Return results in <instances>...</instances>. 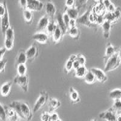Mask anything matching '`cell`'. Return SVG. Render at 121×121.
I'll return each instance as SVG.
<instances>
[{
    "mask_svg": "<svg viewBox=\"0 0 121 121\" xmlns=\"http://www.w3.org/2000/svg\"><path fill=\"white\" fill-rule=\"evenodd\" d=\"M9 107L17 112L19 117L27 121L32 120L33 114L32 110L27 102L23 101H13L9 105Z\"/></svg>",
    "mask_w": 121,
    "mask_h": 121,
    "instance_id": "cell-1",
    "label": "cell"
},
{
    "mask_svg": "<svg viewBox=\"0 0 121 121\" xmlns=\"http://www.w3.org/2000/svg\"><path fill=\"white\" fill-rule=\"evenodd\" d=\"M121 63V62L118 58L117 52L115 53L113 56H112L106 61L104 72H111V71L115 70L119 66Z\"/></svg>",
    "mask_w": 121,
    "mask_h": 121,
    "instance_id": "cell-2",
    "label": "cell"
},
{
    "mask_svg": "<svg viewBox=\"0 0 121 121\" xmlns=\"http://www.w3.org/2000/svg\"><path fill=\"white\" fill-rule=\"evenodd\" d=\"M48 100V94L47 93V92L45 91H43L40 93V95L39 96L38 99H37V100L36 101V102L35 103L34 106H33V112H36L38 111L42 107H43L47 102Z\"/></svg>",
    "mask_w": 121,
    "mask_h": 121,
    "instance_id": "cell-3",
    "label": "cell"
},
{
    "mask_svg": "<svg viewBox=\"0 0 121 121\" xmlns=\"http://www.w3.org/2000/svg\"><path fill=\"white\" fill-rule=\"evenodd\" d=\"M90 9L87 10V12H85L82 16L78 17L76 19V23L79 24L84 25L88 27L91 28V29H97V25L95 24H93L89 20V14L90 13Z\"/></svg>",
    "mask_w": 121,
    "mask_h": 121,
    "instance_id": "cell-4",
    "label": "cell"
},
{
    "mask_svg": "<svg viewBox=\"0 0 121 121\" xmlns=\"http://www.w3.org/2000/svg\"><path fill=\"white\" fill-rule=\"evenodd\" d=\"M13 81L15 84H18L19 86H20L24 91H25V92L27 91L29 83V76L27 74L23 76L17 74L14 78Z\"/></svg>",
    "mask_w": 121,
    "mask_h": 121,
    "instance_id": "cell-5",
    "label": "cell"
},
{
    "mask_svg": "<svg viewBox=\"0 0 121 121\" xmlns=\"http://www.w3.org/2000/svg\"><path fill=\"white\" fill-rule=\"evenodd\" d=\"M27 59L28 61L32 62L38 55V47L36 44L31 45L26 51Z\"/></svg>",
    "mask_w": 121,
    "mask_h": 121,
    "instance_id": "cell-6",
    "label": "cell"
},
{
    "mask_svg": "<svg viewBox=\"0 0 121 121\" xmlns=\"http://www.w3.org/2000/svg\"><path fill=\"white\" fill-rule=\"evenodd\" d=\"M116 116L117 114L114 112V110L112 108H110L105 112L100 113L99 116L100 119L107 121H116Z\"/></svg>",
    "mask_w": 121,
    "mask_h": 121,
    "instance_id": "cell-7",
    "label": "cell"
},
{
    "mask_svg": "<svg viewBox=\"0 0 121 121\" xmlns=\"http://www.w3.org/2000/svg\"><path fill=\"white\" fill-rule=\"evenodd\" d=\"M44 7V4L38 0H28L27 9L30 10L40 11Z\"/></svg>",
    "mask_w": 121,
    "mask_h": 121,
    "instance_id": "cell-8",
    "label": "cell"
},
{
    "mask_svg": "<svg viewBox=\"0 0 121 121\" xmlns=\"http://www.w3.org/2000/svg\"><path fill=\"white\" fill-rule=\"evenodd\" d=\"M90 71L93 73L95 78H96V79L99 81L100 82H105L107 81V76L103 70L96 69V68H92L90 70Z\"/></svg>",
    "mask_w": 121,
    "mask_h": 121,
    "instance_id": "cell-9",
    "label": "cell"
},
{
    "mask_svg": "<svg viewBox=\"0 0 121 121\" xmlns=\"http://www.w3.org/2000/svg\"><path fill=\"white\" fill-rule=\"evenodd\" d=\"M6 113V117L9 121H18L19 119V116L17 112L13 108H10L9 106H4Z\"/></svg>",
    "mask_w": 121,
    "mask_h": 121,
    "instance_id": "cell-10",
    "label": "cell"
},
{
    "mask_svg": "<svg viewBox=\"0 0 121 121\" xmlns=\"http://www.w3.org/2000/svg\"><path fill=\"white\" fill-rule=\"evenodd\" d=\"M56 8L55 7V4L52 1H48L46 4V15L49 18L52 19V21H54L55 15L56 13Z\"/></svg>",
    "mask_w": 121,
    "mask_h": 121,
    "instance_id": "cell-11",
    "label": "cell"
},
{
    "mask_svg": "<svg viewBox=\"0 0 121 121\" xmlns=\"http://www.w3.org/2000/svg\"><path fill=\"white\" fill-rule=\"evenodd\" d=\"M1 20V32L4 35L6 30L10 27V21H9V17L8 10H7L6 13L4 15V17H2Z\"/></svg>",
    "mask_w": 121,
    "mask_h": 121,
    "instance_id": "cell-12",
    "label": "cell"
},
{
    "mask_svg": "<svg viewBox=\"0 0 121 121\" xmlns=\"http://www.w3.org/2000/svg\"><path fill=\"white\" fill-rule=\"evenodd\" d=\"M56 21L57 23L56 24L58 25V27L60 28V29L61 30L62 32V34L65 35V33L67 32V27L65 24L64 22L63 18H62V15L61 14V13L59 11L56 12Z\"/></svg>",
    "mask_w": 121,
    "mask_h": 121,
    "instance_id": "cell-13",
    "label": "cell"
},
{
    "mask_svg": "<svg viewBox=\"0 0 121 121\" xmlns=\"http://www.w3.org/2000/svg\"><path fill=\"white\" fill-rule=\"evenodd\" d=\"M33 39L41 44H44L47 43L48 39V35L47 33L44 32H39V33H35L32 36Z\"/></svg>",
    "mask_w": 121,
    "mask_h": 121,
    "instance_id": "cell-14",
    "label": "cell"
},
{
    "mask_svg": "<svg viewBox=\"0 0 121 121\" xmlns=\"http://www.w3.org/2000/svg\"><path fill=\"white\" fill-rule=\"evenodd\" d=\"M61 105V103L59 100L55 98H51L48 102V113L50 114L53 113L55 110L59 107Z\"/></svg>",
    "mask_w": 121,
    "mask_h": 121,
    "instance_id": "cell-15",
    "label": "cell"
},
{
    "mask_svg": "<svg viewBox=\"0 0 121 121\" xmlns=\"http://www.w3.org/2000/svg\"><path fill=\"white\" fill-rule=\"evenodd\" d=\"M27 61L26 51L23 49H21L19 51L17 58H16V66L19 64H26Z\"/></svg>",
    "mask_w": 121,
    "mask_h": 121,
    "instance_id": "cell-16",
    "label": "cell"
},
{
    "mask_svg": "<svg viewBox=\"0 0 121 121\" xmlns=\"http://www.w3.org/2000/svg\"><path fill=\"white\" fill-rule=\"evenodd\" d=\"M69 94H70V99L72 100L73 104H76L80 102L81 98L79 96L78 92L73 87H70L69 88Z\"/></svg>",
    "mask_w": 121,
    "mask_h": 121,
    "instance_id": "cell-17",
    "label": "cell"
},
{
    "mask_svg": "<svg viewBox=\"0 0 121 121\" xmlns=\"http://www.w3.org/2000/svg\"><path fill=\"white\" fill-rule=\"evenodd\" d=\"M116 52V48L112 45L111 43H108L106 47L105 52V56H104V59L105 62L110 58V57L113 56Z\"/></svg>",
    "mask_w": 121,
    "mask_h": 121,
    "instance_id": "cell-18",
    "label": "cell"
},
{
    "mask_svg": "<svg viewBox=\"0 0 121 121\" xmlns=\"http://www.w3.org/2000/svg\"><path fill=\"white\" fill-rule=\"evenodd\" d=\"M49 17L47 15H45L42 18H40L39 21L38 23V30H44L46 29L49 23Z\"/></svg>",
    "mask_w": 121,
    "mask_h": 121,
    "instance_id": "cell-19",
    "label": "cell"
},
{
    "mask_svg": "<svg viewBox=\"0 0 121 121\" xmlns=\"http://www.w3.org/2000/svg\"><path fill=\"white\" fill-rule=\"evenodd\" d=\"M12 85V82L9 81L7 82L4 83L0 89V93L3 96H7V95L9 94L11 89Z\"/></svg>",
    "mask_w": 121,
    "mask_h": 121,
    "instance_id": "cell-20",
    "label": "cell"
},
{
    "mask_svg": "<svg viewBox=\"0 0 121 121\" xmlns=\"http://www.w3.org/2000/svg\"><path fill=\"white\" fill-rule=\"evenodd\" d=\"M102 28L103 29V33L104 36L106 39H108L110 37V30L112 28V24L110 23L109 21L104 20L103 23L102 24Z\"/></svg>",
    "mask_w": 121,
    "mask_h": 121,
    "instance_id": "cell-21",
    "label": "cell"
},
{
    "mask_svg": "<svg viewBox=\"0 0 121 121\" xmlns=\"http://www.w3.org/2000/svg\"><path fill=\"white\" fill-rule=\"evenodd\" d=\"M65 12L67 13L70 19H77L78 18L79 9L75 7H70V8H67L65 10Z\"/></svg>",
    "mask_w": 121,
    "mask_h": 121,
    "instance_id": "cell-22",
    "label": "cell"
},
{
    "mask_svg": "<svg viewBox=\"0 0 121 121\" xmlns=\"http://www.w3.org/2000/svg\"><path fill=\"white\" fill-rule=\"evenodd\" d=\"M62 36H63V34H62V31L60 29V28L58 27V25H57L56 28L55 32H53L52 35L53 40L54 43H56L59 42L60 40V39L62 38Z\"/></svg>",
    "mask_w": 121,
    "mask_h": 121,
    "instance_id": "cell-23",
    "label": "cell"
},
{
    "mask_svg": "<svg viewBox=\"0 0 121 121\" xmlns=\"http://www.w3.org/2000/svg\"><path fill=\"white\" fill-rule=\"evenodd\" d=\"M84 80H85V82L88 84H94L96 81V78L93 73L91 72L90 70H88L86 73V74L84 76Z\"/></svg>",
    "mask_w": 121,
    "mask_h": 121,
    "instance_id": "cell-24",
    "label": "cell"
},
{
    "mask_svg": "<svg viewBox=\"0 0 121 121\" xmlns=\"http://www.w3.org/2000/svg\"><path fill=\"white\" fill-rule=\"evenodd\" d=\"M76 55H72L70 56L65 64V69L67 72H69L73 69V62L76 60Z\"/></svg>",
    "mask_w": 121,
    "mask_h": 121,
    "instance_id": "cell-25",
    "label": "cell"
},
{
    "mask_svg": "<svg viewBox=\"0 0 121 121\" xmlns=\"http://www.w3.org/2000/svg\"><path fill=\"white\" fill-rule=\"evenodd\" d=\"M87 71L88 70H87L85 65L80 66L78 69L75 70V76L79 78H83L87 73Z\"/></svg>",
    "mask_w": 121,
    "mask_h": 121,
    "instance_id": "cell-26",
    "label": "cell"
},
{
    "mask_svg": "<svg viewBox=\"0 0 121 121\" xmlns=\"http://www.w3.org/2000/svg\"><path fill=\"white\" fill-rule=\"evenodd\" d=\"M102 2L105 9L108 10V12H114L116 7H115L114 4L112 1H108V0H105V1H102Z\"/></svg>",
    "mask_w": 121,
    "mask_h": 121,
    "instance_id": "cell-27",
    "label": "cell"
},
{
    "mask_svg": "<svg viewBox=\"0 0 121 121\" xmlns=\"http://www.w3.org/2000/svg\"><path fill=\"white\" fill-rule=\"evenodd\" d=\"M109 97L113 100L121 99V90L119 88H116L111 91L109 94Z\"/></svg>",
    "mask_w": 121,
    "mask_h": 121,
    "instance_id": "cell-28",
    "label": "cell"
},
{
    "mask_svg": "<svg viewBox=\"0 0 121 121\" xmlns=\"http://www.w3.org/2000/svg\"><path fill=\"white\" fill-rule=\"evenodd\" d=\"M23 16L25 22L27 24H30L32 22L33 14L31 10L29 9H24L23 11Z\"/></svg>",
    "mask_w": 121,
    "mask_h": 121,
    "instance_id": "cell-29",
    "label": "cell"
},
{
    "mask_svg": "<svg viewBox=\"0 0 121 121\" xmlns=\"http://www.w3.org/2000/svg\"><path fill=\"white\" fill-rule=\"evenodd\" d=\"M69 34L70 35V36L74 39H78L79 37L80 32L77 27H73L69 28Z\"/></svg>",
    "mask_w": 121,
    "mask_h": 121,
    "instance_id": "cell-30",
    "label": "cell"
},
{
    "mask_svg": "<svg viewBox=\"0 0 121 121\" xmlns=\"http://www.w3.org/2000/svg\"><path fill=\"white\" fill-rule=\"evenodd\" d=\"M112 108L114 110L116 114H121V99L114 100Z\"/></svg>",
    "mask_w": 121,
    "mask_h": 121,
    "instance_id": "cell-31",
    "label": "cell"
},
{
    "mask_svg": "<svg viewBox=\"0 0 121 121\" xmlns=\"http://www.w3.org/2000/svg\"><path fill=\"white\" fill-rule=\"evenodd\" d=\"M17 74L18 75H26L27 73V68L26 64H19L16 66Z\"/></svg>",
    "mask_w": 121,
    "mask_h": 121,
    "instance_id": "cell-32",
    "label": "cell"
},
{
    "mask_svg": "<svg viewBox=\"0 0 121 121\" xmlns=\"http://www.w3.org/2000/svg\"><path fill=\"white\" fill-rule=\"evenodd\" d=\"M56 26H57V24L55 22V21H50L48 26H47V28H46L48 34L50 35H52L53 32H55V29H56Z\"/></svg>",
    "mask_w": 121,
    "mask_h": 121,
    "instance_id": "cell-33",
    "label": "cell"
},
{
    "mask_svg": "<svg viewBox=\"0 0 121 121\" xmlns=\"http://www.w3.org/2000/svg\"><path fill=\"white\" fill-rule=\"evenodd\" d=\"M5 35V39H9L14 40V30L11 27H10L6 32L4 33Z\"/></svg>",
    "mask_w": 121,
    "mask_h": 121,
    "instance_id": "cell-34",
    "label": "cell"
},
{
    "mask_svg": "<svg viewBox=\"0 0 121 121\" xmlns=\"http://www.w3.org/2000/svg\"><path fill=\"white\" fill-rule=\"evenodd\" d=\"M7 10V4L6 1H4L3 3H0V18L4 17Z\"/></svg>",
    "mask_w": 121,
    "mask_h": 121,
    "instance_id": "cell-35",
    "label": "cell"
},
{
    "mask_svg": "<svg viewBox=\"0 0 121 121\" xmlns=\"http://www.w3.org/2000/svg\"><path fill=\"white\" fill-rule=\"evenodd\" d=\"M4 47L6 50H11L13 47V40L5 39Z\"/></svg>",
    "mask_w": 121,
    "mask_h": 121,
    "instance_id": "cell-36",
    "label": "cell"
},
{
    "mask_svg": "<svg viewBox=\"0 0 121 121\" xmlns=\"http://www.w3.org/2000/svg\"><path fill=\"white\" fill-rule=\"evenodd\" d=\"M41 121H52L51 114L48 112H43L41 114Z\"/></svg>",
    "mask_w": 121,
    "mask_h": 121,
    "instance_id": "cell-37",
    "label": "cell"
},
{
    "mask_svg": "<svg viewBox=\"0 0 121 121\" xmlns=\"http://www.w3.org/2000/svg\"><path fill=\"white\" fill-rule=\"evenodd\" d=\"M0 119L3 121H6L7 120L6 117V113L4 106L0 104Z\"/></svg>",
    "mask_w": 121,
    "mask_h": 121,
    "instance_id": "cell-38",
    "label": "cell"
},
{
    "mask_svg": "<svg viewBox=\"0 0 121 121\" xmlns=\"http://www.w3.org/2000/svg\"><path fill=\"white\" fill-rule=\"evenodd\" d=\"M114 17L117 21L121 20V8L120 7H117L116 8L114 12H113Z\"/></svg>",
    "mask_w": 121,
    "mask_h": 121,
    "instance_id": "cell-39",
    "label": "cell"
},
{
    "mask_svg": "<svg viewBox=\"0 0 121 121\" xmlns=\"http://www.w3.org/2000/svg\"><path fill=\"white\" fill-rule=\"evenodd\" d=\"M76 60H77L78 62L79 63L80 65H84L85 64V58L83 55H81V54H78L76 55Z\"/></svg>",
    "mask_w": 121,
    "mask_h": 121,
    "instance_id": "cell-40",
    "label": "cell"
},
{
    "mask_svg": "<svg viewBox=\"0 0 121 121\" xmlns=\"http://www.w3.org/2000/svg\"><path fill=\"white\" fill-rule=\"evenodd\" d=\"M62 18H63L64 22L65 24L67 26V29H69V22L70 21V18L69 17V15L67 14V13L65 12L63 14H62Z\"/></svg>",
    "mask_w": 121,
    "mask_h": 121,
    "instance_id": "cell-41",
    "label": "cell"
},
{
    "mask_svg": "<svg viewBox=\"0 0 121 121\" xmlns=\"http://www.w3.org/2000/svg\"><path fill=\"white\" fill-rule=\"evenodd\" d=\"M7 62V59H3L1 60H0V73L3 72L4 71Z\"/></svg>",
    "mask_w": 121,
    "mask_h": 121,
    "instance_id": "cell-42",
    "label": "cell"
},
{
    "mask_svg": "<svg viewBox=\"0 0 121 121\" xmlns=\"http://www.w3.org/2000/svg\"><path fill=\"white\" fill-rule=\"evenodd\" d=\"M74 3H75V1H73V0H67V1L65 2V6H66L67 8H70V7H74Z\"/></svg>",
    "mask_w": 121,
    "mask_h": 121,
    "instance_id": "cell-43",
    "label": "cell"
},
{
    "mask_svg": "<svg viewBox=\"0 0 121 121\" xmlns=\"http://www.w3.org/2000/svg\"><path fill=\"white\" fill-rule=\"evenodd\" d=\"M19 4L21 7L24 9H27V1L26 0H21L19 1Z\"/></svg>",
    "mask_w": 121,
    "mask_h": 121,
    "instance_id": "cell-44",
    "label": "cell"
},
{
    "mask_svg": "<svg viewBox=\"0 0 121 121\" xmlns=\"http://www.w3.org/2000/svg\"><path fill=\"white\" fill-rule=\"evenodd\" d=\"M51 121H56L57 120L59 119V116L55 112H53V113H51Z\"/></svg>",
    "mask_w": 121,
    "mask_h": 121,
    "instance_id": "cell-45",
    "label": "cell"
},
{
    "mask_svg": "<svg viewBox=\"0 0 121 121\" xmlns=\"http://www.w3.org/2000/svg\"><path fill=\"white\" fill-rule=\"evenodd\" d=\"M76 24L77 23H76V19H70V21L69 22V28L76 27Z\"/></svg>",
    "mask_w": 121,
    "mask_h": 121,
    "instance_id": "cell-46",
    "label": "cell"
},
{
    "mask_svg": "<svg viewBox=\"0 0 121 121\" xmlns=\"http://www.w3.org/2000/svg\"><path fill=\"white\" fill-rule=\"evenodd\" d=\"M6 49L5 48V47H3V48H0V60H1L3 59V56H4V54L6 53Z\"/></svg>",
    "mask_w": 121,
    "mask_h": 121,
    "instance_id": "cell-47",
    "label": "cell"
},
{
    "mask_svg": "<svg viewBox=\"0 0 121 121\" xmlns=\"http://www.w3.org/2000/svg\"><path fill=\"white\" fill-rule=\"evenodd\" d=\"M80 66H81V65H80L79 63L78 62L77 60H75L73 62V69H74V70H76L77 69H78L79 67Z\"/></svg>",
    "mask_w": 121,
    "mask_h": 121,
    "instance_id": "cell-48",
    "label": "cell"
},
{
    "mask_svg": "<svg viewBox=\"0 0 121 121\" xmlns=\"http://www.w3.org/2000/svg\"><path fill=\"white\" fill-rule=\"evenodd\" d=\"M117 56H118V58L119 59L120 61L121 62V48H119V50H118V52H117Z\"/></svg>",
    "mask_w": 121,
    "mask_h": 121,
    "instance_id": "cell-49",
    "label": "cell"
},
{
    "mask_svg": "<svg viewBox=\"0 0 121 121\" xmlns=\"http://www.w3.org/2000/svg\"><path fill=\"white\" fill-rule=\"evenodd\" d=\"M116 121H121V114H117L116 116Z\"/></svg>",
    "mask_w": 121,
    "mask_h": 121,
    "instance_id": "cell-50",
    "label": "cell"
},
{
    "mask_svg": "<svg viewBox=\"0 0 121 121\" xmlns=\"http://www.w3.org/2000/svg\"><path fill=\"white\" fill-rule=\"evenodd\" d=\"M91 121H96V119H93V120H91Z\"/></svg>",
    "mask_w": 121,
    "mask_h": 121,
    "instance_id": "cell-51",
    "label": "cell"
},
{
    "mask_svg": "<svg viewBox=\"0 0 121 121\" xmlns=\"http://www.w3.org/2000/svg\"><path fill=\"white\" fill-rule=\"evenodd\" d=\"M61 121V120H60V119H59L57 120V121Z\"/></svg>",
    "mask_w": 121,
    "mask_h": 121,
    "instance_id": "cell-52",
    "label": "cell"
}]
</instances>
